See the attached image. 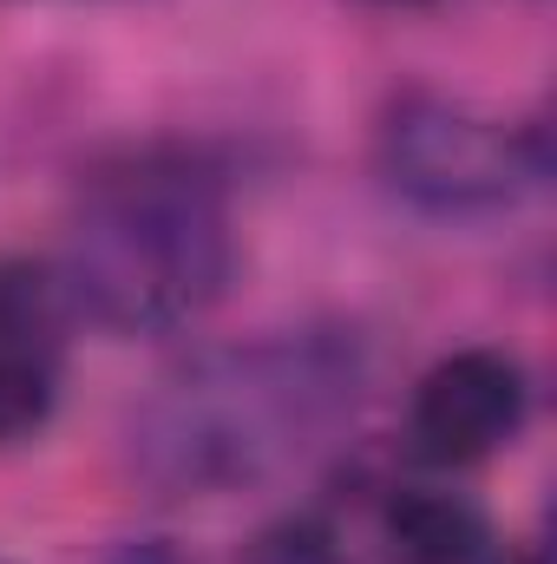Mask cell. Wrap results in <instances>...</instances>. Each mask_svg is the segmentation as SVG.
I'll list each match as a JSON object with an SVG mask.
<instances>
[{
	"label": "cell",
	"instance_id": "9",
	"mask_svg": "<svg viewBox=\"0 0 557 564\" xmlns=\"http://www.w3.org/2000/svg\"><path fill=\"white\" fill-rule=\"evenodd\" d=\"M505 564H545V558L538 552H518V558H505Z\"/></svg>",
	"mask_w": 557,
	"mask_h": 564
},
{
	"label": "cell",
	"instance_id": "1",
	"mask_svg": "<svg viewBox=\"0 0 557 564\" xmlns=\"http://www.w3.org/2000/svg\"><path fill=\"white\" fill-rule=\"evenodd\" d=\"M368 355L348 328H288L204 348L125 421V466L151 499H230L270 486L354 421Z\"/></svg>",
	"mask_w": 557,
	"mask_h": 564
},
{
	"label": "cell",
	"instance_id": "8",
	"mask_svg": "<svg viewBox=\"0 0 557 564\" xmlns=\"http://www.w3.org/2000/svg\"><path fill=\"white\" fill-rule=\"evenodd\" d=\"M106 564H190V558H184L171 539H125V545H119Z\"/></svg>",
	"mask_w": 557,
	"mask_h": 564
},
{
	"label": "cell",
	"instance_id": "5",
	"mask_svg": "<svg viewBox=\"0 0 557 564\" xmlns=\"http://www.w3.org/2000/svg\"><path fill=\"white\" fill-rule=\"evenodd\" d=\"M59 282L0 263V446L33 440L59 401Z\"/></svg>",
	"mask_w": 557,
	"mask_h": 564
},
{
	"label": "cell",
	"instance_id": "4",
	"mask_svg": "<svg viewBox=\"0 0 557 564\" xmlns=\"http://www.w3.org/2000/svg\"><path fill=\"white\" fill-rule=\"evenodd\" d=\"M532 421V375L505 348H459L433 361L407 408V440L433 466H479Z\"/></svg>",
	"mask_w": 557,
	"mask_h": 564
},
{
	"label": "cell",
	"instance_id": "2",
	"mask_svg": "<svg viewBox=\"0 0 557 564\" xmlns=\"http://www.w3.org/2000/svg\"><path fill=\"white\" fill-rule=\"evenodd\" d=\"M237 276L223 177L190 151H132L106 164L73 210L59 302L106 335H164L197 322Z\"/></svg>",
	"mask_w": 557,
	"mask_h": 564
},
{
	"label": "cell",
	"instance_id": "6",
	"mask_svg": "<svg viewBox=\"0 0 557 564\" xmlns=\"http://www.w3.org/2000/svg\"><path fill=\"white\" fill-rule=\"evenodd\" d=\"M485 539H492L485 512L446 486H394L381 512V545L394 564H472Z\"/></svg>",
	"mask_w": 557,
	"mask_h": 564
},
{
	"label": "cell",
	"instance_id": "10",
	"mask_svg": "<svg viewBox=\"0 0 557 564\" xmlns=\"http://www.w3.org/2000/svg\"><path fill=\"white\" fill-rule=\"evenodd\" d=\"M381 7H414V0H381Z\"/></svg>",
	"mask_w": 557,
	"mask_h": 564
},
{
	"label": "cell",
	"instance_id": "7",
	"mask_svg": "<svg viewBox=\"0 0 557 564\" xmlns=\"http://www.w3.org/2000/svg\"><path fill=\"white\" fill-rule=\"evenodd\" d=\"M237 564H348V552H341V539H335L328 519L288 512V519H270V525L243 545Z\"/></svg>",
	"mask_w": 557,
	"mask_h": 564
},
{
	"label": "cell",
	"instance_id": "3",
	"mask_svg": "<svg viewBox=\"0 0 557 564\" xmlns=\"http://www.w3.org/2000/svg\"><path fill=\"white\" fill-rule=\"evenodd\" d=\"M374 164L401 204L439 224L505 217L551 177L545 139L532 126H505L446 93L394 99L374 139Z\"/></svg>",
	"mask_w": 557,
	"mask_h": 564
}]
</instances>
